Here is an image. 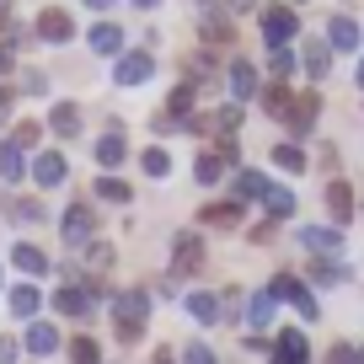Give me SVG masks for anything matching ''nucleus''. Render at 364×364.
I'll list each match as a JSON object with an SVG mask.
<instances>
[{
    "instance_id": "nucleus-38",
    "label": "nucleus",
    "mask_w": 364,
    "mask_h": 364,
    "mask_svg": "<svg viewBox=\"0 0 364 364\" xmlns=\"http://www.w3.org/2000/svg\"><path fill=\"white\" fill-rule=\"evenodd\" d=\"M86 262H91L97 273H102L107 262H113V247H107V241H91V247H86Z\"/></svg>"
},
{
    "instance_id": "nucleus-12",
    "label": "nucleus",
    "mask_w": 364,
    "mask_h": 364,
    "mask_svg": "<svg viewBox=\"0 0 364 364\" xmlns=\"http://www.w3.org/2000/svg\"><path fill=\"white\" fill-rule=\"evenodd\" d=\"M327 215H332V225L353 220V193H348V182H338V177L327 182Z\"/></svg>"
},
{
    "instance_id": "nucleus-31",
    "label": "nucleus",
    "mask_w": 364,
    "mask_h": 364,
    "mask_svg": "<svg viewBox=\"0 0 364 364\" xmlns=\"http://www.w3.org/2000/svg\"><path fill=\"white\" fill-rule=\"evenodd\" d=\"M262 204H268L273 220H289V215H295V193H289V188H268V198H262Z\"/></svg>"
},
{
    "instance_id": "nucleus-9",
    "label": "nucleus",
    "mask_w": 364,
    "mask_h": 364,
    "mask_svg": "<svg viewBox=\"0 0 364 364\" xmlns=\"http://www.w3.org/2000/svg\"><path fill=\"white\" fill-rule=\"evenodd\" d=\"M65 177H70V166H65L59 150H43V156L33 161V182H38V188H59Z\"/></svg>"
},
{
    "instance_id": "nucleus-32",
    "label": "nucleus",
    "mask_w": 364,
    "mask_h": 364,
    "mask_svg": "<svg viewBox=\"0 0 364 364\" xmlns=\"http://www.w3.org/2000/svg\"><path fill=\"white\" fill-rule=\"evenodd\" d=\"M139 166H145V177H156V182H161V177H171V156H166L161 145H156V150H145V156H139Z\"/></svg>"
},
{
    "instance_id": "nucleus-49",
    "label": "nucleus",
    "mask_w": 364,
    "mask_h": 364,
    "mask_svg": "<svg viewBox=\"0 0 364 364\" xmlns=\"http://www.w3.org/2000/svg\"><path fill=\"white\" fill-rule=\"evenodd\" d=\"M150 364H177V359H171V353H166V348H161V353H156V359H150Z\"/></svg>"
},
{
    "instance_id": "nucleus-17",
    "label": "nucleus",
    "mask_w": 364,
    "mask_h": 364,
    "mask_svg": "<svg viewBox=\"0 0 364 364\" xmlns=\"http://www.w3.org/2000/svg\"><path fill=\"white\" fill-rule=\"evenodd\" d=\"M54 311H59V316H86V311H91V295H86L80 284H65V289L54 295Z\"/></svg>"
},
{
    "instance_id": "nucleus-20",
    "label": "nucleus",
    "mask_w": 364,
    "mask_h": 364,
    "mask_svg": "<svg viewBox=\"0 0 364 364\" xmlns=\"http://www.w3.org/2000/svg\"><path fill=\"white\" fill-rule=\"evenodd\" d=\"M27 348L43 359V353H59V332L48 327V321H27Z\"/></svg>"
},
{
    "instance_id": "nucleus-15",
    "label": "nucleus",
    "mask_w": 364,
    "mask_h": 364,
    "mask_svg": "<svg viewBox=\"0 0 364 364\" xmlns=\"http://www.w3.org/2000/svg\"><path fill=\"white\" fill-rule=\"evenodd\" d=\"M70 33H75V22H70L65 11H54V6H48V11L38 16V38H48V43H65Z\"/></svg>"
},
{
    "instance_id": "nucleus-3",
    "label": "nucleus",
    "mask_w": 364,
    "mask_h": 364,
    "mask_svg": "<svg viewBox=\"0 0 364 364\" xmlns=\"http://www.w3.org/2000/svg\"><path fill=\"white\" fill-rule=\"evenodd\" d=\"M171 262H177V273H204L209 262V247L198 230H177V241H171Z\"/></svg>"
},
{
    "instance_id": "nucleus-13",
    "label": "nucleus",
    "mask_w": 364,
    "mask_h": 364,
    "mask_svg": "<svg viewBox=\"0 0 364 364\" xmlns=\"http://www.w3.org/2000/svg\"><path fill=\"white\" fill-rule=\"evenodd\" d=\"M48 129H54L59 139H75V134H80V107H75V102H54V113H48Z\"/></svg>"
},
{
    "instance_id": "nucleus-2",
    "label": "nucleus",
    "mask_w": 364,
    "mask_h": 364,
    "mask_svg": "<svg viewBox=\"0 0 364 364\" xmlns=\"http://www.w3.org/2000/svg\"><path fill=\"white\" fill-rule=\"evenodd\" d=\"M300 33V16L289 11V6H268L262 11V38H268V48H289Z\"/></svg>"
},
{
    "instance_id": "nucleus-14",
    "label": "nucleus",
    "mask_w": 364,
    "mask_h": 364,
    "mask_svg": "<svg viewBox=\"0 0 364 364\" xmlns=\"http://www.w3.org/2000/svg\"><path fill=\"white\" fill-rule=\"evenodd\" d=\"M124 156H129L124 129H107V134L97 139V161H102V166H124Z\"/></svg>"
},
{
    "instance_id": "nucleus-36",
    "label": "nucleus",
    "mask_w": 364,
    "mask_h": 364,
    "mask_svg": "<svg viewBox=\"0 0 364 364\" xmlns=\"http://www.w3.org/2000/svg\"><path fill=\"white\" fill-rule=\"evenodd\" d=\"M343 279V268L332 257H321V262H311V284H338Z\"/></svg>"
},
{
    "instance_id": "nucleus-27",
    "label": "nucleus",
    "mask_w": 364,
    "mask_h": 364,
    "mask_svg": "<svg viewBox=\"0 0 364 364\" xmlns=\"http://www.w3.org/2000/svg\"><path fill=\"white\" fill-rule=\"evenodd\" d=\"M11 262H16L22 273H33V279H38V273H48V257H43L38 247H27V241H22V247H11Z\"/></svg>"
},
{
    "instance_id": "nucleus-25",
    "label": "nucleus",
    "mask_w": 364,
    "mask_h": 364,
    "mask_svg": "<svg viewBox=\"0 0 364 364\" xmlns=\"http://www.w3.org/2000/svg\"><path fill=\"white\" fill-rule=\"evenodd\" d=\"M188 316L204 321V327H215L225 311H220V295H188Z\"/></svg>"
},
{
    "instance_id": "nucleus-28",
    "label": "nucleus",
    "mask_w": 364,
    "mask_h": 364,
    "mask_svg": "<svg viewBox=\"0 0 364 364\" xmlns=\"http://www.w3.org/2000/svg\"><path fill=\"white\" fill-rule=\"evenodd\" d=\"M204 38H215V43H230V22H225V11L220 6H204Z\"/></svg>"
},
{
    "instance_id": "nucleus-7",
    "label": "nucleus",
    "mask_w": 364,
    "mask_h": 364,
    "mask_svg": "<svg viewBox=\"0 0 364 364\" xmlns=\"http://www.w3.org/2000/svg\"><path fill=\"white\" fill-rule=\"evenodd\" d=\"M300 247L321 252V257H338V252H343V230L338 225H306V230H300Z\"/></svg>"
},
{
    "instance_id": "nucleus-23",
    "label": "nucleus",
    "mask_w": 364,
    "mask_h": 364,
    "mask_svg": "<svg viewBox=\"0 0 364 364\" xmlns=\"http://www.w3.org/2000/svg\"><path fill=\"white\" fill-rule=\"evenodd\" d=\"M273 311H279V300H273V289H262V295H252L247 300V327L257 332V327H268L273 321Z\"/></svg>"
},
{
    "instance_id": "nucleus-18",
    "label": "nucleus",
    "mask_w": 364,
    "mask_h": 364,
    "mask_svg": "<svg viewBox=\"0 0 364 364\" xmlns=\"http://www.w3.org/2000/svg\"><path fill=\"white\" fill-rule=\"evenodd\" d=\"M86 43L97 48V54H118V48H124V27H113V22H97L86 33Z\"/></svg>"
},
{
    "instance_id": "nucleus-4",
    "label": "nucleus",
    "mask_w": 364,
    "mask_h": 364,
    "mask_svg": "<svg viewBox=\"0 0 364 364\" xmlns=\"http://www.w3.org/2000/svg\"><path fill=\"white\" fill-rule=\"evenodd\" d=\"M273 300H289V306H295L306 321H316V311H321V306H316V295H311L300 279H289V273H279V279H273Z\"/></svg>"
},
{
    "instance_id": "nucleus-37",
    "label": "nucleus",
    "mask_w": 364,
    "mask_h": 364,
    "mask_svg": "<svg viewBox=\"0 0 364 364\" xmlns=\"http://www.w3.org/2000/svg\"><path fill=\"white\" fill-rule=\"evenodd\" d=\"M70 364H97V343L75 338V343H70Z\"/></svg>"
},
{
    "instance_id": "nucleus-44",
    "label": "nucleus",
    "mask_w": 364,
    "mask_h": 364,
    "mask_svg": "<svg viewBox=\"0 0 364 364\" xmlns=\"http://www.w3.org/2000/svg\"><path fill=\"white\" fill-rule=\"evenodd\" d=\"M0 364H16V343L11 338H0Z\"/></svg>"
},
{
    "instance_id": "nucleus-41",
    "label": "nucleus",
    "mask_w": 364,
    "mask_h": 364,
    "mask_svg": "<svg viewBox=\"0 0 364 364\" xmlns=\"http://www.w3.org/2000/svg\"><path fill=\"white\" fill-rule=\"evenodd\" d=\"M188 107H193V86H177V91H171V113L188 118Z\"/></svg>"
},
{
    "instance_id": "nucleus-34",
    "label": "nucleus",
    "mask_w": 364,
    "mask_h": 364,
    "mask_svg": "<svg viewBox=\"0 0 364 364\" xmlns=\"http://www.w3.org/2000/svg\"><path fill=\"white\" fill-rule=\"evenodd\" d=\"M0 177H6V182H16V177H22V150H16L11 139L0 145Z\"/></svg>"
},
{
    "instance_id": "nucleus-1",
    "label": "nucleus",
    "mask_w": 364,
    "mask_h": 364,
    "mask_svg": "<svg viewBox=\"0 0 364 364\" xmlns=\"http://www.w3.org/2000/svg\"><path fill=\"white\" fill-rule=\"evenodd\" d=\"M145 321H150V295H145V289H124V295L113 300L118 343H139V338H145Z\"/></svg>"
},
{
    "instance_id": "nucleus-26",
    "label": "nucleus",
    "mask_w": 364,
    "mask_h": 364,
    "mask_svg": "<svg viewBox=\"0 0 364 364\" xmlns=\"http://www.w3.org/2000/svg\"><path fill=\"white\" fill-rule=\"evenodd\" d=\"M38 306H43V295H38L33 284H16V289H11V316L33 321V316H38Z\"/></svg>"
},
{
    "instance_id": "nucleus-35",
    "label": "nucleus",
    "mask_w": 364,
    "mask_h": 364,
    "mask_svg": "<svg viewBox=\"0 0 364 364\" xmlns=\"http://www.w3.org/2000/svg\"><path fill=\"white\" fill-rule=\"evenodd\" d=\"M97 193H102L107 204H129V182H118V177H97Z\"/></svg>"
},
{
    "instance_id": "nucleus-46",
    "label": "nucleus",
    "mask_w": 364,
    "mask_h": 364,
    "mask_svg": "<svg viewBox=\"0 0 364 364\" xmlns=\"http://www.w3.org/2000/svg\"><path fill=\"white\" fill-rule=\"evenodd\" d=\"M0 75H11V48H0Z\"/></svg>"
},
{
    "instance_id": "nucleus-39",
    "label": "nucleus",
    "mask_w": 364,
    "mask_h": 364,
    "mask_svg": "<svg viewBox=\"0 0 364 364\" xmlns=\"http://www.w3.org/2000/svg\"><path fill=\"white\" fill-rule=\"evenodd\" d=\"M38 134H43V129H38V124H16L11 145H16V150H33V145H38Z\"/></svg>"
},
{
    "instance_id": "nucleus-21",
    "label": "nucleus",
    "mask_w": 364,
    "mask_h": 364,
    "mask_svg": "<svg viewBox=\"0 0 364 364\" xmlns=\"http://www.w3.org/2000/svg\"><path fill=\"white\" fill-rule=\"evenodd\" d=\"M262 107H268L273 118H289V113H295V91H289L284 80H273V86L262 91Z\"/></svg>"
},
{
    "instance_id": "nucleus-43",
    "label": "nucleus",
    "mask_w": 364,
    "mask_h": 364,
    "mask_svg": "<svg viewBox=\"0 0 364 364\" xmlns=\"http://www.w3.org/2000/svg\"><path fill=\"white\" fill-rule=\"evenodd\" d=\"M353 359H359V353H353L348 343H332V353H327V364H353Z\"/></svg>"
},
{
    "instance_id": "nucleus-29",
    "label": "nucleus",
    "mask_w": 364,
    "mask_h": 364,
    "mask_svg": "<svg viewBox=\"0 0 364 364\" xmlns=\"http://www.w3.org/2000/svg\"><path fill=\"white\" fill-rule=\"evenodd\" d=\"M327 70H332V48H327V43H306V75L321 80Z\"/></svg>"
},
{
    "instance_id": "nucleus-50",
    "label": "nucleus",
    "mask_w": 364,
    "mask_h": 364,
    "mask_svg": "<svg viewBox=\"0 0 364 364\" xmlns=\"http://www.w3.org/2000/svg\"><path fill=\"white\" fill-rule=\"evenodd\" d=\"M134 6H145V11H156V6H161V0H134Z\"/></svg>"
},
{
    "instance_id": "nucleus-10",
    "label": "nucleus",
    "mask_w": 364,
    "mask_h": 364,
    "mask_svg": "<svg viewBox=\"0 0 364 364\" xmlns=\"http://www.w3.org/2000/svg\"><path fill=\"white\" fill-rule=\"evenodd\" d=\"M230 97H236V107L252 102V97H262L257 91V70H252L247 59H230Z\"/></svg>"
},
{
    "instance_id": "nucleus-11",
    "label": "nucleus",
    "mask_w": 364,
    "mask_h": 364,
    "mask_svg": "<svg viewBox=\"0 0 364 364\" xmlns=\"http://www.w3.org/2000/svg\"><path fill=\"white\" fill-rule=\"evenodd\" d=\"M316 113H321V97H316V91H300V97H295V113H289V134H311Z\"/></svg>"
},
{
    "instance_id": "nucleus-33",
    "label": "nucleus",
    "mask_w": 364,
    "mask_h": 364,
    "mask_svg": "<svg viewBox=\"0 0 364 364\" xmlns=\"http://www.w3.org/2000/svg\"><path fill=\"white\" fill-rule=\"evenodd\" d=\"M273 166H284V171H306V150H300V145H273Z\"/></svg>"
},
{
    "instance_id": "nucleus-52",
    "label": "nucleus",
    "mask_w": 364,
    "mask_h": 364,
    "mask_svg": "<svg viewBox=\"0 0 364 364\" xmlns=\"http://www.w3.org/2000/svg\"><path fill=\"white\" fill-rule=\"evenodd\" d=\"M353 364H364V353H359V359H353Z\"/></svg>"
},
{
    "instance_id": "nucleus-5",
    "label": "nucleus",
    "mask_w": 364,
    "mask_h": 364,
    "mask_svg": "<svg viewBox=\"0 0 364 364\" xmlns=\"http://www.w3.org/2000/svg\"><path fill=\"white\" fill-rule=\"evenodd\" d=\"M150 75H156V54H150V48H129V54L118 59V70H113L118 86H139V80H150Z\"/></svg>"
},
{
    "instance_id": "nucleus-8",
    "label": "nucleus",
    "mask_w": 364,
    "mask_h": 364,
    "mask_svg": "<svg viewBox=\"0 0 364 364\" xmlns=\"http://www.w3.org/2000/svg\"><path fill=\"white\" fill-rule=\"evenodd\" d=\"M273 364H311L306 332H279V343H273Z\"/></svg>"
},
{
    "instance_id": "nucleus-47",
    "label": "nucleus",
    "mask_w": 364,
    "mask_h": 364,
    "mask_svg": "<svg viewBox=\"0 0 364 364\" xmlns=\"http://www.w3.org/2000/svg\"><path fill=\"white\" fill-rule=\"evenodd\" d=\"M247 6H257V0H225V11H247Z\"/></svg>"
},
{
    "instance_id": "nucleus-19",
    "label": "nucleus",
    "mask_w": 364,
    "mask_h": 364,
    "mask_svg": "<svg viewBox=\"0 0 364 364\" xmlns=\"http://www.w3.org/2000/svg\"><path fill=\"white\" fill-rule=\"evenodd\" d=\"M6 220H16V225H38V220H43V204H38V198L6 193Z\"/></svg>"
},
{
    "instance_id": "nucleus-22",
    "label": "nucleus",
    "mask_w": 364,
    "mask_h": 364,
    "mask_svg": "<svg viewBox=\"0 0 364 364\" xmlns=\"http://www.w3.org/2000/svg\"><path fill=\"white\" fill-rule=\"evenodd\" d=\"M353 43H359V27H353L348 16H332V22H327V48L343 54V48H353Z\"/></svg>"
},
{
    "instance_id": "nucleus-30",
    "label": "nucleus",
    "mask_w": 364,
    "mask_h": 364,
    "mask_svg": "<svg viewBox=\"0 0 364 364\" xmlns=\"http://www.w3.org/2000/svg\"><path fill=\"white\" fill-rule=\"evenodd\" d=\"M198 220H209V225H220V230H230V225H241V204H209Z\"/></svg>"
},
{
    "instance_id": "nucleus-42",
    "label": "nucleus",
    "mask_w": 364,
    "mask_h": 364,
    "mask_svg": "<svg viewBox=\"0 0 364 364\" xmlns=\"http://www.w3.org/2000/svg\"><path fill=\"white\" fill-rule=\"evenodd\" d=\"M182 364H215V348H204V343H193V348L182 353Z\"/></svg>"
},
{
    "instance_id": "nucleus-45",
    "label": "nucleus",
    "mask_w": 364,
    "mask_h": 364,
    "mask_svg": "<svg viewBox=\"0 0 364 364\" xmlns=\"http://www.w3.org/2000/svg\"><path fill=\"white\" fill-rule=\"evenodd\" d=\"M11 97H16L11 86H0V124H6V113H11Z\"/></svg>"
},
{
    "instance_id": "nucleus-24",
    "label": "nucleus",
    "mask_w": 364,
    "mask_h": 364,
    "mask_svg": "<svg viewBox=\"0 0 364 364\" xmlns=\"http://www.w3.org/2000/svg\"><path fill=\"white\" fill-rule=\"evenodd\" d=\"M268 188H273V182L262 177V171H252V166L236 171V198H268Z\"/></svg>"
},
{
    "instance_id": "nucleus-6",
    "label": "nucleus",
    "mask_w": 364,
    "mask_h": 364,
    "mask_svg": "<svg viewBox=\"0 0 364 364\" xmlns=\"http://www.w3.org/2000/svg\"><path fill=\"white\" fill-rule=\"evenodd\" d=\"M59 236H65V247H91V209L70 204L65 220H59Z\"/></svg>"
},
{
    "instance_id": "nucleus-16",
    "label": "nucleus",
    "mask_w": 364,
    "mask_h": 364,
    "mask_svg": "<svg viewBox=\"0 0 364 364\" xmlns=\"http://www.w3.org/2000/svg\"><path fill=\"white\" fill-rule=\"evenodd\" d=\"M225 166H230V161L220 156V150H198V161H193V177L204 182V188H215V182L225 177Z\"/></svg>"
},
{
    "instance_id": "nucleus-48",
    "label": "nucleus",
    "mask_w": 364,
    "mask_h": 364,
    "mask_svg": "<svg viewBox=\"0 0 364 364\" xmlns=\"http://www.w3.org/2000/svg\"><path fill=\"white\" fill-rule=\"evenodd\" d=\"M80 6H91V11H107V6H113V0H80Z\"/></svg>"
},
{
    "instance_id": "nucleus-51",
    "label": "nucleus",
    "mask_w": 364,
    "mask_h": 364,
    "mask_svg": "<svg viewBox=\"0 0 364 364\" xmlns=\"http://www.w3.org/2000/svg\"><path fill=\"white\" fill-rule=\"evenodd\" d=\"M359 86H364V65H359Z\"/></svg>"
},
{
    "instance_id": "nucleus-40",
    "label": "nucleus",
    "mask_w": 364,
    "mask_h": 364,
    "mask_svg": "<svg viewBox=\"0 0 364 364\" xmlns=\"http://www.w3.org/2000/svg\"><path fill=\"white\" fill-rule=\"evenodd\" d=\"M268 65H273V75H279V80H284V75H295V54H289V48H273V59H268Z\"/></svg>"
}]
</instances>
